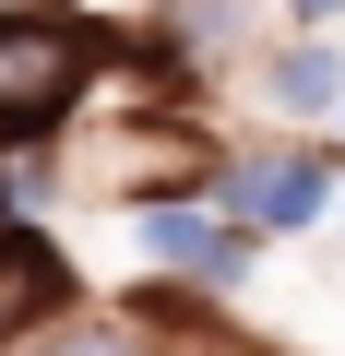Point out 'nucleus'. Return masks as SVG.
<instances>
[{
    "mask_svg": "<svg viewBox=\"0 0 345 356\" xmlns=\"http://www.w3.org/2000/svg\"><path fill=\"white\" fill-rule=\"evenodd\" d=\"M95 24H72V13H0V143H48L72 107H84V83H95Z\"/></svg>",
    "mask_w": 345,
    "mask_h": 356,
    "instance_id": "obj_1",
    "label": "nucleus"
},
{
    "mask_svg": "<svg viewBox=\"0 0 345 356\" xmlns=\"http://www.w3.org/2000/svg\"><path fill=\"white\" fill-rule=\"evenodd\" d=\"M321 202H333L321 154H238L227 166V226H309Z\"/></svg>",
    "mask_w": 345,
    "mask_h": 356,
    "instance_id": "obj_2",
    "label": "nucleus"
},
{
    "mask_svg": "<svg viewBox=\"0 0 345 356\" xmlns=\"http://www.w3.org/2000/svg\"><path fill=\"white\" fill-rule=\"evenodd\" d=\"M143 250L179 261V273H215V285L250 273V226H227V214H203V202H143Z\"/></svg>",
    "mask_w": 345,
    "mask_h": 356,
    "instance_id": "obj_3",
    "label": "nucleus"
},
{
    "mask_svg": "<svg viewBox=\"0 0 345 356\" xmlns=\"http://www.w3.org/2000/svg\"><path fill=\"white\" fill-rule=\"evenodd\" d=\"M48 297H72V273H60V250L36 238V226H0V332H24Z\"/></svg>",
    "mask_w": 345,
    "mask_h": 356,
    "instance_id": "obj_4",
    "label": "nucleus"
},
{
    "mask_svg": "<svg viewBox=\"0 0 345 356\" xmlns=\"http://www.w3.org/2000/svg\"><path fill=\"white\" fill-rule=\"evenodd\" d=\"M274 95H286V107H333V95H345L333 48H286V60H274Z\"/></svg>",
    "mask_w": 345,
    "mask_h": 356,
    "instance_id": "obj_5",
    "label": "nucleus"
},
{
    "mask_svg": "<svg viewBox=\"0 0 345 356\" xmlns=\"http://www.w3.org/2000/svg\"><path fill=\"white\" fill-rule=\"evenodd\" d=\"M48 356H155V344H143V332H60Z\"/></svg>",
    "mask_w": 345,
    "mask_h": 356,
    "instance_id": "obj_6",
    "label": "nucleus"
}]
</instances>
